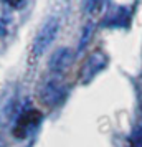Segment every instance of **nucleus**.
Returning <instances> with one entry per match:
<instances>
[{"instance_id":"f257e3e1","label":"nucleus","mask_w":142,"mask_h":147,"mask_svg":"<svg viewBox=\"0 0 142 147\" xmlns=\"http://www.w3.org/2000/svg\"><path fill=\"white\" fill-rule=\"evenodd\" d=\"M41 119V113L40 111H36V109H32V111H27V113L22 116L18 122H17V127H15V137H23L27 131L30 129V126H35V124H38V121Z\"/></svg>"}]
</instances>
